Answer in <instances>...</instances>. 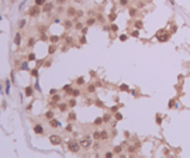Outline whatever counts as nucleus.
Wrapping results in <instances>:
<instances>
[{"instance_id": "obj_1", "label": "nucleus", "mask_w": 190, "mask_h": 158, "mask_svg": "<svg viewBox=\"0 0 190 158\" xmlns=\"http://www.w3.org/2000/svg\"><path fill=\"white\" fill-rule=\"evenodd\" d=\"M156 38H158V41H160V42H165V41H168V40L170 38V35H169V33H165L163 30H160L159 33H156Z\"/></svg>"}, {"instance_id": "obj_2", "label": "nucleus", "mask_w": 190, "mask_h": 158, "mask_svg": "<svg viewBox=\"0 0 190 158\" xmlns=\"http://www.w3.org/2000/svg\"><path fill=\"white\" fill-rule=\"evenodd\" d=\"M79 144H80L82 148H89V147L92 145V138L90 137H82L80 141H79Z\"/></svg>"}, {"instance_id": "obj_3", "label": "nucleus", "mask_w": 190, "mask_h": 158, "mask_svg": "<svg viewBox=\"0 0 190 158\" xmlns=\"http://www.w3.org/2000/svg\"><path fill=\"white\" fill-rule=\"evenodd\" d=\"M68 148H69L72 153H79V150H80V144H79L78 141H69Z\"/></svg>"}, {"instance_id": "obj_4", "label": "nucleus", "mask_w": 190, "mask_h": 158, "mask_svg": "<svg viewBox=\"0 0 190 158\" xmlns=\"http://www.w3.org/2000/svg\"><path fill=\"white\" fill-rule=\"evenodd\" d=\"M39 11H41V10H39V6L35 4L34 7H31V9H30L28 14H30L31 17H35V16H38V14H39Z\"/></svg>"}, {"instance_id": "obj_5", "label": "nucleus", "mask_w": 190, "mask_h": 158, "mask_svg": "<svg viewBox=\"0 0 190 158\" xmlns=\"http://www.w3.org/2000/svg\"><path fill=\"white\" fill-rule=\"evenodd\" d=\"M49 141H51V144L58 145V144H61V137L56 136V134H52V136L49 137Z\"/></svg>"}, {"instance_id": "obj_6", "label": "nucleus", "mask_w": 190, "mask_h": 158, "mask_svg": "<svg viewBox=\"0 0 190 158\" xmlns=\"http://www.w3.org/2000/svg\"><path fill=\"white\" fill-rule=\"evenodd\" d=\"M52 9H54V4H52V3H48V1L42 6V11H47V13H51Z\"/></svg>"}, {"instance_id": "obj_7", "label": "nucleus", "mask_w": 190, "mask_h": 158, "mask_svg": "<svg viewBox=\"0 0 190 158\" xmlns=\"http://www.w3.org/2000/svg\"><path fill=\"white\" fill-rule=\"evenodd\" d=\"M34 131L37 133V134H42V133H44V130H42V127H41L39 124H37V126L34 127Z\"/></svg>"}, {"instance_id": "obj_8", "label": "nucleus", "mask_w": 190, "mask_h": 158, "mask_svg": "<svg viewBox=\"0 0 190 158\" xmlns=\"http://www.w3.org/2000/svg\"><path fill=\"white\" fill-rule=\"evenodd\" d=\"M49 124H51V127H59V121L55 120V118H52L51 121H49Z\"/></svg>"}, {"instance_id": "obj_9", "label": "nucleus", "mask_w": 190, "mask_h": 158, "mask_svg": "<svg viewBox=\"0 0 190 158\" xmlns=\"http://www.w3.org/2000/svg\"><path fill=\"white\" fill-rule=\"evenodd\" d=\"M108 138V133L107 131H100V140H106Z\"/></svg>"}, {"instance_id": "obj_10", "label": "nucleus", "mask_w": 190, "mask_h": 158, "mask_svg": "<svg viewBox=\"0 0 190 158\" xmlns=\"http://www.w3.org/2000/svg\"><path fill=\"white\" fill-rule=\"evenodd\" d=\"M66 13L69 14V16H76V13H78V11H76V10H75L73 7H69V9H68V11H66Z\"/></svg>"}, {"instance_id": "obj_11", "label": "nucleus", "mask_w": 190, "mask_h": 158, "mask_svg": "<svg viewBox=\"0 0 190 158\" xmlns=\"http://www.w3.org/2000/svg\"><path fill=\"white\" fill-rule=\"evenodd\" d=\"M47 3V0H35V4L37 6H44Z\"/></svg>"}, {"instance_id": "obj_12", "label": "nucleus", "mask_w": 190, "mask_h": 158, "mask_svg": "<svg viewBox=\"0 0 190 158\" xmlns=\"http://www.w3.org/2000/svg\"><path fill=\"white\" fill-rule=\"evenodd\" d=\"M26 95L27 96H31V95H32V88H31V86H28V88L26 89Z\"/></svg>"}, {"instance_id": "obj_13", "label": "nucleus", "mask_w": 190, "mask_h": 158, "mask_svg": "<svg viewBox=\"0 0 190 158\" xmlns=\"http://www.w3.org/2000/svg\"><path fill=\"white\" fill-rule=\"evenodd\" d=\"M59 41V37H56V35H52L51 37V42L52 44H55V42H58Z\"/></svg>"}, {"instance_id": "obj_14", "label": "nucleus", "mask_w": 190, "mask_h": 158, "mask_svg": "<svg viewBox=\"0 0 190 158\" xmlns=\"http://www.w3.org/2000/svg\"><path fill=\"white\" fill-rule=\"evenodd\" d=\"M103 121H104V120H103V118H96V120H95V124H96V126H100V124H101V123H103Z\"/></svg>"}, {"instance_id": "obj_15", "label": "nucleus", "mask_w": 190, "mask_h": 158, "mask_svg": "<svg viewBox=\"0 0 190 158\" xmlns=\"http://www.w3.org/2000/svg\"><path fill=\"white\" fill-rule=\"evenodd\" d=\"M20 38H21V37H20V34L16 35V38H14V42H16V45H20Z\"/></svg>"}, {"instance_id": "obj_16", "label": "nucleus", "mask_w": 190, "mask_h": 158, "mask_svg": "<svg viewBox=\"0 0 190 158\" xmlns=\"http://www.w3.org/2000/svg\"><path fill=\"white\" fill-rule=\"evenodd\" d=\"M87 90H89L90 93H93V92L96 90V86H95V85H89V88H87Z\"/></svg>"}, {"instance_id": "obj_17", "label": "nucleus", "mask_w": 190, "mask_h": 158, "mask_svg": "<svg viewBox=\"0 0 190 158\" xmlns=\"http://www.w3.org/2000/svg\"><path fill=\"white\" fill-rule=\"evenodd\" d=\"M95 23H96V18H89L87 20V26H93Z\"/></svg>"}, {"instance_id": "obj_18", "label": "nucleus", "mask_w": 190, "mask_h": 158, "mask_svg": "<svg viewBox=\"0 0 190 158\" xmlns=\"http://www.w3.org/2000/svg\"><path fill=\"white\" fill-rule=\"evenodd\" d=\"M63 90H65V92H68V93H72V89H70V86H69V85H66V86H63Z\"/></svg>"}, {"instance_id": "obj_19", "label": "nucleus", "mask_w": 190, "mask_h": 158, "mask_svg": "<svg viewBox=\"0 0 190 158\" xmlns=\"http://www.w3.org/2000/svg\"><path fill=\"white\" fill-rule=\"evenodd\" d=\"M120 89H121V90H124V92H127V90H130L127 85H121V86H120Z\"/></svg>"}, {"instance_id": "obj_20", "label": "nucleus", "mask_w": 190, "mask_h": 158, "mask_svg": "<svg viewBox=\"0 0 190 158\" xmlns=\"http://www.w3.org/2000/svg\"><path fill=\"white\" fill-rule=\"evenodd\" d=\"M72 95H73V96H79V95H80V90L75 89V90H72Z\"/></svg>"}, {"instance_id": "obj_21", "label": "nucleus", "mask_w": 190, "mask_h": 158, "mask_svg": "<svg viewBox=\"0 0 190 158\" xmlns=\"http://www.w3.org/2000/svg\"><path fill=\"white\" fill-rule=\"evenodd\" d=\"M65 27H66V28H69V27H72V21H69V20H66V21H65Z\"/></svg>"}, {"instance_id": "obj_22", "label": "nucleus", "mask_w": 190, "mask_h": 158, "mask_svg": "<svg viewBox=\"0 0 190 158\" xmlns=\"http://www.w3.org/2000/svg\"><path fill=\"white\" fill-rule=\"evenodd\" d=\"M131 35H132V37H138V35H139L138 30H134V31H132V33H131Z\"/></svg>"}, {"instance_id": "obj_23", "label": "nucleus", "mask_w": 190, "mask_h": 158, "mask_svg": "<svg viewBox=\"0 0 190 158\" xmlns=\"http://www.w3.org/2000/svg\"><path fill=\"white\" fill-rule=\"evenodd\" d=\"M120 4L121 6H127L128 4V0H120Z\"/></svg>"}, {"instance_id": "obj_24", "label": "nucleus", "mask_w": 190, "mask_h": 158, "mask_svg": "<svg viewBox=\"0 0 190 158\" xmlns=\"http://www.w3.org/2000/svg\"><path fill=\"white\" fill-rule=\"evenodd\" d=\"M108 18H110V21H114V20H116V14H114V13H111Z\"/></svg>"}, {"instance_id": "obj_25", "label": "nucleus", "mask_w": 190, "mask_h": 158, "mask_svg": "<svg viewBox=\"0 0 190 158\" xmlns=\"http://www.w3.org/2000/svg\"><path fill=\"white\" fill-rule=\"evenodd\" d=\"M135 27H137V28H141V27H142V23H141V21H135Z\"/></svg>"}, {"instance_id": "obj_26", "label": "nucleus", "mask_w": 190, "mask_h": 158, "mask_svg": "<svg viewBox=\"0 0 190 158\" xmlns=\"http://www.w3.org/2000/svg\"><path fill=\"white\" fill-rule=\"evenodd\" d=\"M121 150H123V147H116V148H114V153H121Z\"/></svg>"}, {"instance_id": "obj_27", "label": "nucleus", "mask_w": 190, "mask_h": 158, "mask_svg": "<svg viewBox=\"0 0 190 158\" xmlns=\"http://www.w3.org/2000/svg\"><path fill=\"white\" fill-rule=\"evenodd\" d=\"M54 51H55V45H51V47H49V54H52Z\"/></svg>"}, {"instance_id": "obj_28", "label": "nucleus", "mask_w": 190, "mask_h": 158, "mask_svg": "<svg viewBox=\"0 0 190 158\" xmlns=\"http://www.w3.org/2000/svg\"><path fill=\"white\" fill-rule=\"evenodd\" d=\"M160 121H162V117H160V116H156V123L160 124Z\"/></svg>"}, {"instance_id": "obj_29", "label": "nucleus", "mask_w": 190, "mask_h": 158, "mask_svg": "<svg viewBox=\"0 0 190 158\" xmlns=\"http://www.w3.org/2000/svg\"><path fill=\"white\" fill-rule=\"evenodd\" d=\"M28 59H30V61H34V59H35V55H34V54H30Z\"/></svg>"}, {"instance_id": "obj_30", "label": "nucleus", "mask_w": 190, "mask_h": 158, "mask_svg": "<svg viewBox=\"0 0 190 158\" xmlns=\"http://www.w3.org/2000/svg\"><path fill=\"white\" fill-rule=\"evenodd\" d=\"M34 42H35V40H34V38H31V40H30V42H28V45H30V47H32V45H34Z\"/></svg>"}, {"instance_id": "obj_31", "label": "nucleus", "mask_w": 190, "mask_h": 158, "mask_svg": "<svg viewBox=\"0 0 190 158\" xmlns=\"http://www.w3.org/2000/svg\"><path fill=\"white\" fill-rule=\"evenodd\" d=\"M76 82H78V85H82L83 82H85V80H83V78H79L78 80H76Z\"/></svg>"}, {"instance_id": "obj_32", "label": "nucleus", "mask_w": 190, "mask_h": 158, "mask_svg": "<svg viewBox=\"0 0 190 158\" xmlns=\"http://www.w3.org/2000/svg\"><path fill=\"white\" fill-rule=\"evenodd\" d=\"M130 14H131V16H134V14H137V10H135V9H131V10H130Z\"/></svg>"}, {"instance_id": "obj_33", "label": "nucleus", "mask_w": 190, "mask_h": 158, "mask_svg": "<svg viewBox=\"0 0 190 158\" xmlns=\"http://www.w3.org/2000/svg\"><path fill=\"white\" fill-rule=\"evenodd\" d=\"M52 116H54V113H52V112H48V113H47V117L48 118H52Z\"/></svg>"}, {"instance_id": "obj_34", "label": "nucleus", "mask_w": 190, "mask_h": 158, "mask_svg": "<svg viewBox=\"0 0 190 158\" xmlns=\"http://www.w3.org/2000/svg\"><path fill=\"white\" fill-rule=\"evenodd\" d=\"M116 118H117V120H121V118H123V116H121L120 113H116Z\"/></svg>"}, {"instance_id": "obj_35", "label": "nucleus", "mask_w": 190, "mask_h": 158, "mask_svg": "<svg viewBox=\"0 0 190 158\" xmlns=\"http://www.w3.org/2000/svg\"><path fill=\"white\" fill-rule=\"evenodd\" d=\"M52 100H54V102H59V96H58V95L54 96V97H52Z\"/></svg>"}, {"instance_id": "obj_36", "label": "nucleus", "mask_w": 190, "mask_h": 158, "mask_svg": "<svg viewBox=\"0 0 190 158\" xmlns=\"http://www.w3.org/2000/svg\"><path fill=\"white\" fill-rule=\"evenodd\" d=\"M111 30L113 31H117V30H118V27H117L116 24H113V26H111Z\"/></svg>"}, {"instance_id": "obj_37", "label": "nucleus", "mask_w": 190, "mask_h": 158, "mask_svg": "<svg viewBox=\"0 0 190 158\" xmlns=\"http://www.w3.org/2000/svg\"><path fill=\"white\" fill-rule=\"evenodd\" d=\"M95 138H100V131H96L95 133Z\"/></svg>"}, {"instance_id": "obj_38", "label": "nucleus", "mask_w": 190, "mask_h": 158, "mask_svg": "<svg viewBox=\"0 0 190 158\" xmlns=\"http://www.w3.org/2000/svg\"><path fill=\"white\" fill-rule=\"evenodd\" d=\"M27 68H28V66H27V62H24L21 65V69H27Z\"/></svg>"}, {"instance_id": "obj_39", "label": "nucleus", "mask_w": 190, "mask_h": 158, "mask_svg": "<svg viewBox=\"0 0 190 158\" xmlns=\"http://www.w3.org/2000/svg\"><path fill=\"white\" fill-rule=\"evenodd\" d=\"M75 105H76V102H75L73 99H72V100L69 102V106H75Z\"/></svg>"}, {"instance_id": "obj_40", "label": "nucleus", "mask_w": 190, "mask_h": 158, "mask_svg": "<svg viewBox=\"0 0 190 158\" xmlns=\"http://www.w3.org/2000/svg\"><path fill=\"white\" fill-rule=\"evenodd\" d=\"M106 157H107V158H111L113 157V153H106Z\"/></svg>"}, {"instance_id": "obj_41", "label": "nucleus", "mask_w": 190, "mask_h": 158, "mask_svg": "<svg viewBox=\"0 0 190 158\" xmlns=\"http://www.w3.org/2000/svg\"><path fill=\"white\" fill-rule=\"evenodd\" d=\"M76 28H78V30H80V28H82V23H78V24H76Z\"/></svg>"}, {"instance_id": "obj_42", "label": "nucleus", "mask_w": 190, "mask_h": 158, "mask_svg": "<svg viewBox=\"0 0 190 158\" xmlns=\"http://www.w3.org/2000/svg\"><path fill=\"white\" fill-rule=\"evenodd\" d=\"M120 40H121V41H125V40H127V35H121Z\"/></svg>"}, {"instance_id": "obj_43", "label": "nucleus", "mask_w": 190, "mask_h": 158, "mask_svg": "<svg viewBox=\"0 0 190 158\" xmlns=\"http://www.w3.org/2000/svg\"><path fill=\"white\" fill-rule=\"evenodd\" d=\"M24 24H26V20H21L20 21V27H24Z\"/></svg>"}, {"instance_id": "obj_44", "label": "nucleus", "mask_w": 190, "mask_h": 158, "mask_svg": "<svg viewBox=\"0 0 190 158\" xmlns=\"http://www.w3.org/2000/svg\"><path fill=\"white\" fill-rule=\"evenodd\" d=\"M66 44H72V38H66Z\"/></svg>"}, {"instance_id": "obj_45", "label": "nucleus", "mask_w": 190, "mask_h": 158, "mask_svg": "<svg viewBox=\"0 0 190 158\" xmlns=\"http://www.w3.org/2000/svg\"><path fill=\"white\" fill-rule=\"evenodd\" d=\"M80 42H82V44H85V42H86V40H85V37H82V38H80Z\"/></svg>"}, {"instance_id": "obj_46", "label": "nucleus", "mask_w": 190, "mask_h": 158, "mask_svg": "<svg viewBox=\"0 0 190 158\" xmlns=\"http://www.w3.org/2000/svg\"><path fill=\"white\" fill-rule=\"evenodd\" d=\"M108 118H110L108 116H104V117H103V120H104V121H108Z\"/></svg>"}, {"instance_id": "obj_47", "label": "nucleus", "mask_w": 190, "mask_h": 158, "mask_svg": "<svg viewBox=\"0 0 190 158\" xmlns=\"http://www.w3.org/2000/svg\"><path fill=\"white\" fill-rule=\"evenodd\" d=\"M69 118H70V120H72V118H75V114H73V113H70V114H69Z\"/></svg>"}, {"instance_id": "obj_48", "label": "nucleus", "mask_w": 190, "mask_h": 158, "mask_svg": "<svg viewBox=\"0 0 190 158\" xmlns=\"http://www.w3.org/2000/svg\"><path fill=\"white\" fill-rule=\"evenodd\" d=\"M66 0H58V3H59V4H62V3H65Z\"/></svg>"}, {"instance_id": "obj_49", "label": "nucleus", "mask_w": 190, "mask_h": 158, "mask_svg": "<svg viewBox=\"0 0 190 158\" xmlns=\"http://www.w3.org/2000/svg\"><path fill=\"white\" fill-rule=\"evenodd\" d=\"M169 1H170V3H172V4H175V0H169Z\"/></svg>"}]
</instances>
